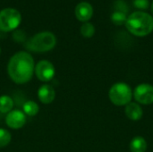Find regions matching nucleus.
<instances>
[{
  "label": "nucleus",
  "mask_w": 153,
  "mask_h": 152,
  "mask_svg": "<svg viewBox=\"0 0 153 152\" xmlns=\"http://www.w3.org/2000/svg\"><path fill=\"white\" fill-rule=\"evenodd\" d=\"M34 70V60L31 55L25 51H20L14 54L7 65L8 75L17 84H23L30 81Z\"/></svg>",
  "instance_id": "1"
},
{
  "label": "nucleus",
  "mask_w": 153,
  "mask_h": 152,
  "mask_svg": "<svg viewBox=\"0 0 153 152\" xmlns=\"http://www.w3.org/2000/svg\"><path fill=\"white\" fill-rule=\"evenodd\" d=\"M126 29L133 35L144 37L153 30V17L144 12H135L127 17Z\"/></svg>",
  "instance_id": "2"
},
{
  "label": "nucleus",
  "mask_w": 153,
  "mask_h": 152,
  "mask_svg": "<svg viewBox=\"0 0 153 152\" xmlns=\"http://www.w3.org/2000/svg\"><path fill=\"white\" fill-rule=\"evenodd\" d=\"M56 44V36L50 31H41L31 37L25 42V48L37 53L49 51L55 47Z\"/></svg>",
  "instance_id": "3"
},
{
  "label": "nucleus",
  "mask_w": 153,
  "mask_h": 152,
  "mask_svg": "<svg viewBox=\"0 0 153 152\" xmlns=\"http://www.w3.org/2000/svg\"><path fill=\"white\" fill-rule=\"evenodd\" d=\"M110 101L116 106H126L133 98V90L131 87L125 82H117L112 85L108 91Z\"/></svg>",
  "instance_id": "4"
},
{
  "label": "nucleus",
  "mask_w": 153,
  "mask_h": 152,
  "mask_svg": "<svg viewBox=\"0 0 153 152\" xmlns=\"http://www.w3.org/2000/svg\"><path fill=\"white\" fill-rule=\"evenodd\" d=\"M22 22L20 12L14 8H4L0 11V30L8 32L14 30Z\"/></svg>",
  "instance_id": "5"
},
{
  "label": "nucleus",
  "mask_w": 153,
  "mask_h": 152,
  "mask_svg": "<svg viewBox=\"0 0 153 152\" xmlns=\"http://www.w3.org/2000/svg\"><path fill=\"white\" fill-rule=\"evenodd\" d=\"M134 98L143 105H150L153 103V86L148 83L138 85L134 90Z\"/></svg>",
  "instance_id": "6"
},
{
  "label": "nucleus",
  "mask_w": 153,
  "mask_h": 152,
  "mask_svg": "<svg viewBox=\"0 0 153 152\" xmlns=\"http://www.w3.org/2000/svg\"><path fill=\"white\" fill-rule=\"evenodd\" d=\"M55 67L53 64L48 60H41L35 65L34 73L37 78L41 82H49L55 76Z\"/></svg>",
  "instance_id": "7"
},
{
  "label": "nucleus",
  "mask_w": 153,
  "mask_h": 152,
  "mask_svg": "<svg viewBox=\"0 0 153 152\" xmlns=\"http://www.w3.org/2000/svg\"><path fill=\"white\" fill-rule=\"evenodd\" d=\"M26 115L21 110H12L5 117V123L12 129H20L26 124Z\"/></svg>",
  "instance_id": "8"
},
{
  "label": "nucleus",
  "mask_w": 153,
  "mask_h": 152,
  "mask_svg": "<svg viewBox=\"0 0 153 152\" xmlns=\"http://www.w3.org/2000/svg\"><path fill=\"white\" fill-rule=\"evenodd\" d=\"M75 16L76 18L83 22H87L93 14V8L91 4L88 2L79 3L75 7Z\"/></svg>",
  "instance_id": "9"
},
{
  "label": "nucleus",
  "mask_w": 153,
  "mask_h": 152,
  "mask_svg": "<svg viewBox=\"0 0 153 152\" xmlns=\"http://www.w3.org/2000/svg\"><path fill=\"white\" fill-rule=\"evenodd\" d=\"M38 98L43 104H50L56 98V91L50 85H42L38 90Z\"/></svg>",
  "instance_id": "10"
},
{
  "label": "nucleus",
  "mask_w": 153,
  "mask_h": 152,
  "mask_svg": "<svg viewBox=\"0 0 153 152\" xmlns=\"http://www.w3.org/2000/svg\"><path fill=\"white\" fill-rule=\"evenodd\" d=\"M126 116L133 121H138L143 117V111L141 108V106L134 102H130L126 105L125 109Z\"/></svg>",
  "instance_id": "11"
},
{
  "label": "nucleus",
  "mask_w": 153,
  "mask_h": 152,
  "mask_svg": "<svg viewBox=\"0 0 153 152\" xmlns=\"http://www.w3.org/2000/svg\"><path fill=\"white\" fill-rule=\"evenodd\" d=\"M131 152H145L147 150V142L142 136L134 137L130 143Z\"/></svg>",
  "instance_id": "12"
},
{
  "label": "nucleus",
  "mask_w": 153,
  "mask_h": 152,
  "mask_svg": "<svg viewBox=\"0 0 153 152\" xmlns=\"http://www.w3.org/2000/svg\"><path fill=\"white\" fill-rule=\"evenodd\" d=\"M13 100L7 95L0 96V113L6 114L13 110Z\"/></svg>",
  "instance_id": "13"
},
{
  "label": "nucleus",
  "mask_w": 153,
  "mask_h": 152,
  "mask_svg": "<svg viewBox=\"0 0 153 152\" xmlns=\"http://www.w3.org/2000/svg\"><path fill=\"white\" fill-rule=\"evenodd\" d=\"M22 112L29 116H34L38 114L39 112V105L32 101V100H29L26 101L23 106H22Z\"/></svg>",
  "instance_id": "14"
},
{
  "label": "nucleus",
  "mask_w": 153,
  "mask_h": 152,
  "mask_svg": "<svg viewBox=\"0 0 153 152\" xmlns=\"http://www.w3.org/2000/svg\"><path fill=\"white\" fill-rule=\"evenodd\" d=\"M126 20H127V16L124 13L115 11L111 14V21L116 25H123L126 22Z\"/></svg>",
  "instance_id": "15"
},
{
  "label": "nucleus",
  "mask_w": 153,
  "mask_h": 152,
  "mask_svg": "<svg viewBox=\"0 0 153 152\" xmlns=\"http://www.w3.org/2000/svg\"><path fill=\"white\" fill-rule=\"evenodd\" d=\"M81 33L84 38H91L95 33V27L90 22H84L81 27Z\"/></svg>",
  "instance_id": "16"
},
{
  "label": "nucleus",
  "mask_w": 153,
  "mask_h": 152,
  "mask_svg": "<svg viewBox=\"0 0 153 152\" xmlns=\"http://www.w3.org/2000/svg\"><path fill=\"white\" fill-rule=\"evenodd\" d=\"M11 139V133L7 130L0 128V148L7 146L10 143Z\"/></svg>",
  "instance_id": "17"
},
{
  "label": "nucleus",
  "mask_w": 153,
  "mask_h": 152,
  "mask_svg": "<svg viewBox=\"0 0 153 152\" xmlns=\"http://www.w3.org/2000/svg\"><path fill=\"white\" fill-rule=\"evenodd\" d=\"M115 8H116V11L124 13H126H126H127L128 10H129V8H128L126 3L124 2L123 0H117V1L115 3Z\"/></svg>",
  "instance_id": "18"
},
{
  "label": "nucleus",
  "mask_w": 153,
  "mask_h": 152,
  "mask_svg": "<svg viewBox=\"0 0 153 152\" xmlns=\"http://www.w3.org/2000/svg\"><path fill=\"white\" fill-rule=\"evenodd\" d=\"M13 38L17 42H23L26 39V34L23 30H15L13 33Z\"/></svg>",
  "instance_id": "19"
},
{
  "label": "nucleus",
  "mask_w": 153,
  "mask_h": 152,
  "mask_svg": "<svg viewBox=\"0 0 153 152\" xmlns=\"http://www.w3.org/2000/svg\"><path fill=\"white\" fill-rule=\"evenodd\" d=\"M134 4L136 8L139 9H148L149 7V1L148 0H134Z\"/></svg>",
  "instance_id": "20"
},
{
  "label": "nucleus",
  "mask_w": 153,
  "mask_h": 152,
  "mask_svg": "<svg viewBox=\"0 0 153 152\" xmlns=\"http://www.w3.org/2000/svg\"><path fill=\"white\" fill-rule=\"evenodd\" d=\"M152 14H153V1H152Z\"/></svg>",
  "instance_id": "21"
},
{
  "label": "nucleus",
  "mask_w": 153,
  "mask_h": 152,
  "mask_svg": "<svg viewBox=\"0 0 153 152\" xmlns=\"http://www.w3.org/2000/svg\"><path fill=\"white\" fill-rule=\"evenodd\" d=\"M0 53H1V47H0Z\"/></svg>",
  "instance_id": "22"
}]
</instances>
